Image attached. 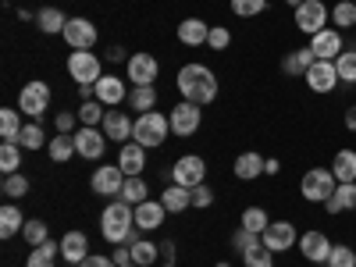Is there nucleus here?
Here are the masks:
<instances>
[{
	"label": "nucleus",
	"instance_id": "1",
	"mask_svg": "<svg viewBox=\"0 0 356 267\" xmlns=\"http://www.w3.org/2000/svg\"><path fill=\"white\" fill-rule=\"evenodd\" d=\"M178 93H182V100L203 107V104H211L218 97V79L207 65H186L182 72H178Z\"/></svg>",
	"mask_w": 356,
	"mask_h": 267
},
{
	"label": "nucleus",
	"instance_id": "2",
	"mask_svg": "<svg viewBox=\"0 0 356 267\" xmlns=\"http://www.w3.org/2000/svg\"><path fill=\"white\" fill-rule=\"evenodd\" d=\"M136 228V207L125 203V200H114L107 203V211L100 214V232H104V239L114 243V246H122L129 235Z\"/></svg>",
	"mask_w": 356,
	"mask_h": 267
},
{
	"label": "nucleus",
	"instance_id": "3",
	"mask_svg": "<svg viewBox=\"0 0 356 267\" xmlns=\"http://www.w3.org/2000/svg\"><path fill=\"white\" fill-rule=\"evenodd\" d=\"M168 132H171V118H164L161 111H146V114H139L136 118V129H132V139L139 143V146H161L164 139H168Z\"/></svg>",
	"mask_w": 356,
	"mask_h": 267
},
{
	"label": "nucleus",
	"instance_id": "4",
	"mask_svg": "<svg viewBox=\"0 0 356 267\" xmlns=\"http://www.w3.org/2000/svg\"><path fill=\"white\" fill-rule=\"evenodd\" d=\"M335 189H339V178L332 175V168H310L300 182V193L307 203H324Z\"/></svg>",
	"mask_w": 356,
	"mask_h": 267
},
{
	"label": "nucleus",
	"instance_id": "5",
	"mask_svg": "<svg viewBox=\"0 0 356 267\" xmlns=\"http://www.w3.org/2000/svg\"><path fill=\"white\" fill-rule=\"evenodd\" d=\"M328 18H332V11H328V4H321V0H303V4L296 8V29L307 36H317L321 29H328Z\"/></svg>",
	"mask_w": 356,
	"mask_h": 267
},
{
	"label": "nucleus",
	"instance_id": "6",
	"mask_svg": "<svg viewBox=\"0 0 356 267\" xmlns=\"http://www.w3.org/2000/svg\"><path fill=\"white\" fill-rule=\"evenodd\" d=\"M68 75L79 86H97L100 82V57L93 50H72L68 57Z\"/></svg>",
	"mask_w": 356,
	"mask_h": 267
},
{
	"label": "nucleus",
	"instance_id": "7",
	"mask_svg": "<svg viewBox=\"0 0 356 267\" xmlns=\"http://www.w3.org/2000/svg\"><path fill=\"white\" fill-rule=\"evenodd\" d=\"M18 107H22V114H29V118H40V114L50 107V86L40 82V79L25 82L22 93H18Z\"/></svg>",
	"mask_w": 356,
	"mask_h": 267
},
{
	"label": "nucleus",
	"instance_id": "8",
	"mask_svg": "<svg viewBox=\"0 0 356 267\" xmlns=\"http://www.w3.org/2000/svg\"><path fill=\"white\" fill-rule=\"evenodd\" d=\"M171 178H175V186H186V189H196L203 186V178H207V164L203 157H178L175 168H171Z\"/></svg>",
	"mask_w": 356,
	"mask_h": 267
},
{
	"label": "nucleus",
	"instance_id": "9",
	"mask_svg": "<svg viewBox=\"0 0 356 267\" xmlns=\"http://www.w3.org/2000/svg\"><path fill=\"white\" fill-rule=\"evenodd\" d=\"M125 171L118 164H104L93 171V178H89V186H93L97 196H122V186H125Z\"/></svg>",
	"mask_w": 356,
	"mask_h": 267
},
{
	"label": "nucleus",
	"instance_id": "10",
	"mask_svg": "<svg viewBox=\"0 0 356 267\" xmlns=\"http://www.w3.org/2000/svg\"><path fill=\"white\" fill-rule=\"evenodd\" d=\"M264 246L271 250V253H285V250H292L296 243H300V235H296V225L292 221H271L264 228Z\"/></svg>",
	"mask_w": 356,
	"mask_h": 267
},
{
	"label": "nucleus",
	"instance_id": "11",
	"mask_svg": "<svg viewBox=\"0 0 356 267\" xmlns=\"http://www.w3.org/2000/svg\"><path fill=\"white\" fill-rule=\"evenodd\" d=\"M75 150H79V157H86V161H100L104 150H107V136H104L100 129H93V125H82V129L75 132Z\"/></svg>",
	"mask_w": 356,
	"mask_h": 267
},
{
	"label": "nucleus",
	"instance_id": "12",
	"mask_svg": "<svg viewBox=\"0 0 356 267\" xmlns=\"http://www.w3.org/2000/svg\"><path fill=\"white\" fill-rule=\"evenodd\" d=\"M168 118H171V132L186 139V136H193V132L200 129V122H203V111H200L196 104L182 100V104H178V107H175Z\"/></svg>",
	"mask_w": 356,
	"mask_h": 267
},
{
	"label": "nucleus",
	"instance_id": "13",
	"mask_svg": "<svg viewBox=\"0 0 356 267\" xmlns=\"http://www.w3.org/2000/svg\"><path fill=\"white\" fill-rule=\"evenodd\" d=\"M65 43L72 47V50H89L97 43V25L89 22V18H68V25H65Z\"/></svg>",
	"mask_w": 356,
	"mask_h": 267
},
{
	"label": "nucleus",
	"instance_id": "14",
	"mask_svg": "<svg viewBox=\"0 0 356 267\" xmlns=\"http://www.w3.org/2000/svg\"><path fill=\"white\" fill-rule=\"evenodd\" d=\"M335 82H342L335 61H314V68L307 72V86L314 89V93H332Z\"/></svg>",
	"mask_w": 356,
	"mask_h": 267
},
{
	"label": "nucleus",
	"instance_id": "15",
	"mask_svg": "<svg viewBox=\"0 0 356 267\" xmlns=\"http://www.w3.org/2000/svg\"><path fill=\"white\" fill-rule=\"evenodd\" d=\"M300 253H303L310 264H328V257H332L328 235H324V232H307V235H300Z\"/></svg>",
	"mask_w": 356,
	"mask_h": 267
},
{
	"label": "nucleus",
	"instance_id": "16",
	"mask_svg": "<svg viewBox=\"0 0 356 267\" xmlns=\"http://www.w3.org/2000/svg\"><path fill=\"white\" fill-rule=\"evenodd\" d=\"M310 50L317 54V61H335V57L342 54L339 29H321L317 36H310Z\"/></svg>",
	"mask_w": 356,
	"mask_h": 267
},
{
	"label": "nucleus",
	"instance_id": "17",
	"mask_svg": "<svg viewBox=\"0 0 356 267\" xmlns=\"http://www.w3.org/2000/svg\"><path fill=\"white\" fill-rule=\"evenodd\" d=\"M129 79H132V86H154V79H157V57L154 54H132L129 57Z\"/></svg>",
	"mask_w": 356,
	"mask_h": 267
},
{
	"label": "nucleus",
	"instance_id": "18",
	"mask_svg": "<svg viewBox=\"0 0 356 267\" xmlns=\"http://www.w3.org/2000/svg\"><path fill=\"white\" fill-rule=\"evenodd\" d=\"M132 129H136V122H129L125 111H107V114H104V136H107V139L129 143V139H132Z\"/></svg>",
	"mask_w": 356,
	"mask_h": 267
},
{
	"label": "nucleus",
	"instance_id": "19",
	"mask_svg": "<svg viewBox=\"0 0 356 267\" xmlns=\"http://www.w3.org/2000/svg\"><path fill=\"white\" fill-rule=\"evenodd\" d=\"M97 89V100L114 107V104H122L129 93H125V79H118V75H100V82L93 86Z\"/></svg>",
	"mask_w": 356,
	"mask_h": 267
},
{
	"label": "nucleus",
	"instance_id": "20",
	"mask_svg": "<svg viewBox=\"0 0 356 267\" xmlns=\"http://www.w3.org/2000/svg\"><path fill=\"white\" fill-rule=\"evenodd\" d=\"M314 61H317V54L310 50V47H303V50H289L285 57H282V72L285 75H307L310 68H314Z\"/></svg>",
	"mask_w": 356,
	"mask_h": 267
},
{
	"label": "nucleus",
	"instance_id": "21",
	"mask_svg": "<svg viewBox=\"0 0 356 267\" xmlns=\"http://www.w3.org/2000/svg\"><path fill=\"white\" fill-rule=\"evenodd\" d=\"M328 214H342V211H356V182H339V189L324 200Z\"/></svg>",
	"mask_w": 356,
	"mask_h": 267
},
{
	"label": "nucleus",
	"instance_id": "22",
	"mask_svg": "<svg viewBox=\"0 0 356 267\" xmlns=\"http://www.w3.org/2000/svg\"><path fill=\"white\" fill-rule=\"evenodd\" d=\"M118 168H122L129 178L139 175V171L146 168V146H139V143H122V154H118Z\"/></svg>",
	"mask_w": 356,
	"mask_h": 267
},
{
	"label": "nucleus",
	"instance_id": "23",
	"mask_svg": "<svg viewBox=\"0 0 356 267\" xmlns=\"http://www.w3.org/2000/svg\"><path fill=\"white\" fill-rule=\"evenodd\" d=\"M164 211H168L164 203L143 200V203L136 207V228H143V232H154V228H161V221H164Z\"/></svg>",
	"mask_w": 356,
	"mask_h": 267
},
{
	"label": "nucleus",
	"instance_id": "24",
	"mask_svg": "<svg viewBox=\"0 0 356 267\" xmlns=\"http://www.w3.org/2000/svg\"><path fill=\"white\" fill-rule=\"evenodd\" d=\"M61 257L68 264H82L89 257V239H86L82 232H68L65 239H61Z\"/></svg>",
	"mask_w": 356,
	"mask_h": 267
},
{
	"label": "nucleus",
	"instance_id": "25",
	"mask_svg": "<svg viewBox=\"0 0 356 267\" xmlns=\"http://www.w3.org/2000/svg\"><path fill=\"white\" fill-rule=\"evenodd\" d=\"M207 36H211V25L200 22V18H186L182 25H178V40H182L186 47H200V43H207Z\"/></svg>",
	"mask_w": 356,
	"mask_h": 267
},
{
	"label": "nucleus",
	"instance_id": "26",
	"mask_svg": "<svg viewBox=\"0 0 356 267\" xmlns=\"http://www.w3.org/2000/svg\"><path fill=\"white\" fill-rule=\"evenodd\" d=\"M264 175V157L260 154H239L235 157V178H243V182H253V178Z\"/></svg>",
	"mask_w": 356,
	"mask_h": 267
},
{
	"label": "nucleus",
	"instance_id": "27",
	"mask_svg": "<svg viewBox=\"0 0 356 267\" xmlns=\"http://www.w3.org/2000/svg\"><path fill=\"white\" fill-rule=\"evenodd\" d=\"M161 203L168 207V214H182L186 207L193 203V189H186V186H168L164 196H161Z\"/></svg>",
	"mask_w": 356,
	"mask_h": 267
},
{
	"label": "nucleus",
	"instance_id": "28",
	"mask_svg": "<svg viewBox=\"0 0 356 267\" xmlns=\"http://www.w3.org/2000/svg\"><path fill=\"white\" fill-rule=\"evenodd\" d=\"M332 175L339 182H356V150H339L332 161Z\"/></svg>",
	"mask_w": 356,
	"mask_h": 267
},
{
	"label": "nucleus",
	"instance_id": "29",
	"mask_svg": "<svg viewBox=\"0 0 356 267\" xmlns=\"http://www.w3.org/2000/svg\"><path fill=\"white\" fill-rule=\"evenodd\" d=\"M22 118H18V111L15 107H4L0 111V136H4V143H15L18 146V139H22Z\"/></svg>",
	"mask_w": 356,
	"mask_h": 267
},
{
	"label": "nucleus",
	"instance_id": "30",
	"mask_svg": "<svg viewBox=\"0 0 356 267\" xmlns=\"http://www.w3.org/2000/svg\"><path fill=\"white\" fill-rule=\"evenodd\" d=\"M57 253H61V243H50V239H47V243L33 246V253H29L25 267H54Z\"/></svg>",
	"mask_w": 356,
	"mask_h": 267
},
{
	"label": "nucleus",
	"instance_id": "31",
	"mask_svg": "<svg viewBox=\"0 0 356 267\" xmlns=\"http://www.w3.org/2000/svg\"><path fill=\"white\" fill-rule=\"evenodd\" d=\"M36 25H40V33L54 36V33H65L68 18H65L61 11H57V8H43V11H36Z\"/></svg>",
	"mask_w": 356,
	"mask_h": 267
},
{
	"label": "nucleus",
	"instance_id": "32",
	"mask_svg": "<svg viewBox=\"0 0 356 267\" xmlns=\"http://www.w3.org/2000/svg\"><path fill=\"white\" fill-rule=\"evenodd\" d=\"M129 250H132V260H136L139 267H150V264H157V257H161V246H154L150 239H132Z\"/></svg>",
	"mask_w": 356,
	"mask_h": 267
},
{
	"label": "nucleus",
	"instance_id": "33",
	"mask_svg": "<svg viewBox=\"0 0 356 267\" xmlns=\"http://www.w3.org/2000/svg\"><path fill=\"white\" fill-rule=\"evenodd\" d=\"M75 154H79V150H75V132H72V136H65V132H61V136H54V139H50V157H54L57 164L72 161Z\"/></svg>",
	"mask_w": 356,
	"mask_h": 267
},
{
	"label": "nucleus",
	"instance_id": "34",
	"mask_svg": "<svg viewBox=\"0 0 356 267\" xmlns=\"http://www.w3.org/2000/svg\"><path fill=\"white\" fill-rule=\"evenodd\" d=\"M25 228V218H22V211L18 207H4V211H0V235H4V239H11V235H18Z\"/></svg>",
	"mask_w": 356,
	"mask_h": 267
},
{
	"label": "nucleus",
	"instance_id": "35",
	"mask_svg": "<svg viewBox=\"0 0 356 267\" xmlns=\"http://www.w3.org/2000/svg\"><path fill=\"white\" fill-rule=\"evenodd\" d=\"M129 104L139 111V114H146V111H154V104H157V89L154 86H132V93H129Z\"/></svg>",
	"mask_w": 356,
	"mask_h": 267
},
{
	"label": "nucleus",
	"instance_id": "36",
	"mask_svg": "<svg viewBox=\"0 0 356 267\" xmlns=\"http://www.w3.org/2000/svg\"><path fill=\"white\" fill-rule=\"evenodd\" d=\"M146 193H150V189H146V182H143L139 175H132V178H125V186H122V196H118V200H125V203L139 207V203L146 200Z\"/></svg>",
	"mask_w": 356,
	"mask_h": 267
},
{
	"label": "nucleus",
	"instance_id": "37",
	"mask_svg": "<svg viewBox=\"0 0 356 267\" xmlns=\"http://www.w3.org/2000/svg\"><path fill=\"white\" fill-rule=\"evenodd\" d=\"M267 225H271V218H267L264 207H246V211H243V228H246V232L264 235V228H267Z\"/></svg>",
	"mask_w": 356,
	"mask_h": 267
},
{
	"label": "nucleus",
	"instance_id": "38",
	"mask_svg": "<svg viewBox=\"0 0 356 267\" xmlns=\"http://www.w3.org/2000/svg\"><path fill=\"white\" fill-rule=\"evenodd\" d=\"M332 22L339 29H353L356 25V0H339L335 11H332Z\"/></svg>",
	"mask_w": 356,
	"mask_h": 267
},
{
	"label": "nucleus",
	"instance_id": "39",
	"mask_svg": "<svg viewBox=\"0 0 356 267\" xmlns=\"http://www.w3.org/2000/svg\"><path fill=\"white\" fill-rule=\"evenodd\" d=\"M18 168H22L18 146L15 143H4V146H0V171H4V175H18Z\"/></svg>",
	"mask_w": 356,
	"mask_h": 267
},
{
	"label": "nucleus",
	"instance_id": "40",
	"mask_svg": "<svg viewBox=\"0 0 356 267\" xmlns=\"http://www.w3.org/2000/svg\"><path fill=\"white\" fill-rule=\"evenodd\" d=\"M335 68H339V79L342 82H356V50H342L335 57Z\"/></svg>",
	"mask_w": 356,
	"mask_h": 267
},
{
	"label": "nucleus",
	"instance_id": "41",
	"mask_svg": "<svg viewBox=\"0 0 356 267\" xmlns=\"http://www.w3.org/2000/svg\"><path fill=\"white\" fill-rule=\"evenodd\" d=\"M0 193L11 196V200H22L29 193V178L25 175H4V186H0Z\"/></svg>",
	"mask_w": 356,
	"mask_h": 267
},
{
	"label": "nucleus",
	"instance_id": "42",
	"mask_svg": "<svg viewBox=\"0 0 356 267\" xmlns=\"http://www.w3.org/2000/svg\"><path fill=\"white\" fill-rule=\"evenodd\" d=\"M43 143H47V139H43V129H40L36 122L22 129V139H18L22 150H43Z\"/></svg>",
	"mask_w": 356,
	"mask_h": 267
},
{
	"label": "nucleus",
	"instance_id": "43",
	"mask_svg": "<svg viewBox=\"0 0 356 267\" xmlns=\"http://www.w3.org/2000/svg\"><path fill=\"white\" fill-rule=\"evenodd\" d=\"M243 264L246 267H275V253L267 246H257V250H246L243 253Z\"/></svg>",
	"mask_w": 356,
	"mask_h": 267
},
{
	"label": "nucleus",
	"instance_id": "44",
	"mask_svg": "<svg viewBox=\"0 0 356 267\" xmlns=\"http://www.w3.org/2000/svg\"><path fill=\"white\" fill-rule=\"evenodd\" d=\"M79 122L82 125H104V111H100V100H86L82 107H79Z\"/></svg>",
	"mask_w": 356,
	"mask_h": 267
},
{
	"label": "nucleus",
	"instance_id": "45",
	"mask_svg": "<svg viewBox=\"0 0 356 267\" xmlns=\"http://www.w3.org/2000/svg\"><path fill=\"white\" fill-rule=\"evenodd\" d=\"M22 235H25V243H33V246H40V243H47V239H50L47 221H25Z\"/></svg>",
	"mask_w": 356,
	"mask_h": 267
},
{
	"label": "nucleus",
	"instance_id": "46",
	"mask_svg": "<svg viewBox=\"0 0 356 267\" xmlns=\"http://www.w3.org/2000/svg\"><path fill=\"white\" fill-rule=\"evenodd\" d=\"M232 246L239 250V253H246V250H257V246H264V239H260L257 232H246V228H239V232L232 235Z\"/></svg>",
	"mask_w": 356,
	"mask_h": 267
},
{
	"label": "nucleus",
	"instance_id": "47",
	"mask_svg": "<svg viewBox=\"0 0 356 267\" xmlns=\"http://www.w3.org/2000/svg\"><path fill=\"white\" fill-rule=\"evenodd\" d=\"M328 267H356V250L353 246H332Z\"/></svg>",
	"mask_w": 356,
	"mask_h": 267
},
{
	"label": "nucleus",
	"instance_id": "48",
	"mask_svg": "<svg viewBox=\"0 0 356 267\" xmlns=\"http://www.w3.org/2000/svg\"><path fill=\"white\" fill-rule=\"evenodd\" d=\"M267 8V0H232V11L239 15V18H253Z\"/></svg>",
	"mask_w": 356,
	"mask_h": 267
},
{
	"label": "nucleus",
	"instance_id": "49",
	"mask_svg": "<svg viewBox=\"0 0 356 267\" xmlns=\"http://www.w3.org/2000/svg\"><path fill=\"white\" fill-rule=\"evenodd\" d=\"M232 43V33H228V29H211V36H207V47H211V50H225Z\"/></svg>",
	"mask_w": 356,
	"mask_h": 267
},
{
	"label": "nucleus",
	"instance_id": "50",
	"mask_svg": "<svg viewBox=\"0 0 356 267\" xmlns=\"http://www.w3.org/2000/svg\"><path fill=\"white\" fill-rule=\"evenodd\" d=\"M214 203V189L211 186H196L193 189V207H211Z\"/></svg>",
	"mask_w": 356,
	"mask_h": 267
},
{
	"label": "nucleus",
	"instance_id": "51",
	"mask_svg": "<svg viewBox=\"0 0 356 267\" xmlns=\"http://www.w3.org/2000/svg\"><path fill=\"white\" fill-rule=\"evenodd\" d=\"M57 132L72 136V132H75V114H68V111H61V114H57Z\"/></svg>",
	"mask_w": 356,
	"mask_h": 267
},
{
	"label": "nucleus",
	"instance_id": "52",
	"mask_svg": "<svg viewBox=\"0 0 356 267\" xmlns=\"http://www.w3.org/2000/svg\"><path fill=\"white\" fill-rule=\"evenodd\" d=\"M79 267H118V264H114L111 257H93V253H89V257H86Z\"/></svg>",
	"mask_w": 356,
	"mask_h": 267
},
{
	"label": "nucleus",
	"instance_id": "53",
	"mask_svg": "<svg viewBox=\"0 0 356 267\" xmlns=\"http://www.w3.org/2000/svg\"><path fill=\"white\" fill-rule=\"evenodd\" d=\"M161 257H164V264L171 267V264H175V243H164V246H161Z\"/></svg>",
	"mask_w": 356,
	"mask_h": 267
},
{
	"label": "nucleus",
	"instance_id": "54",
	"mask_svg": "<svg viewBox=\"0 0 356 267\" xmlns=\"http://www.w3.org/2000/svg\"><path fill=\"white\" fill-rule=\"evenodd\" d=\"M278 171H282L278 157H271V161H264V175H278Z\"/></svg>",
	"mask_w": 356,
	"mask_h": 267
},
{
	"label": "nucleus",
	"instance_id": "55",
	"mask_svg": "<svg viewBox=\"0 0 356 267\" xmlns=\"http://www.w3.org/2000/svg\"><path fill=\"white\" fill-rule=\"evenodd\" d=\"M346 129H349V132H356V107H349V111H346Z\"/></svg>",
	"mask_w": 356,
	"mask_h": 267
},
{
	"label": "nucleus",
	"instance_id": "56",
	"mask_svg": "<svg viewBox=\"0 0 356 267\" xmlns=\"http://www.w3.org/2000/svg\"><path fill=\"white\" fill-rule=\"evenodd\" d=\"M107 57H111V61H125V50L114 47V50H107Z\"/></svg>",
	"mask_w": 356,
	"mask_h": 267
},
{
	"label": "nucleus",
	"instance_id": "57",
	"mask_svg": "<svg viewBox=\"0 0 356 267\" xmlns=\"http://www.w3.org/2000/svg\"><path fill=\"white\" fill-rule=\"evenodd\" d=\"M289 4H292V8H300V4H303V0H289Z\"/></svg>",
	"mask_w": 356,
	"mask_h": 267
},
{
	"label": "nucleus",
	"instance_id": "58",
	"mask_svg": "<svg viewBox=\"0 0 356 267\" xmlns=\"http://www.w3.org/2000/svg\"><path fill=\"white\" fill-rule=\"evenodd\" d=\"M218 267H232V264H228V260H221V264H218Z\"/></svg>",
	"mask_w": 356,
	"mask_h": 267
},
{
	"label": "nucleus",
	"instance_id": "59",
	"mask_svg": "<svg viewBox=\"0 0 356 267\" xmlns=\"http://www.w3.org/2000/svg\"><path fill=\"white\" fill-rule=\"evenodd\" d=\"M122 267H139V264H136V260H132V264H122Z\"/></svg>",
	"mask_w": 356,
	"mask_h": 267
}]
</instances>
